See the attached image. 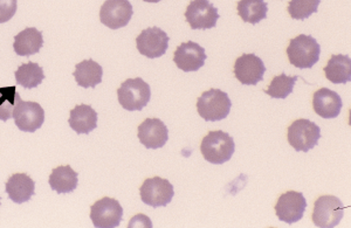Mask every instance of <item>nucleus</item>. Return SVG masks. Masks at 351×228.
<instances>
[{
    "label": "nucleus",
    "instance_id": "0eeeda50",
    "mask_svg": "<svg viewBox=\"0 0 351 228\" xmlns=\"http://www.w3.org/2000/svg\"><path fill=\"white\" fill-rule=\"evenodd\" d=\"M141 199L152 207L168 206L175 196V190L168 179L154 177L144 180L140 188Z\"/></svg>",
    "mask_w": 351,
    "mask_h": 228
},
{
    "label": "nucleus",
    "instance_id": "aec40b11",
    "mask_svg": "<svg viewBox=\"0 0 351 228\" xmlns=\"http://www.w3.org/2000/svg\"><path fill=\"white\" fill-rule=\"evenodd\" d=\"M44 46L43 32L36 28H25L19 34L14 36L13 49L16 55L31 56L40 52L41 47Z\"/></svg>",
    "mask_w": 351,
    "mask_h": 228
},
{
    "label": "nucleus",
    "instance_id": "2eb2a0df",
    "mask_svg": "<svg viewBox=\"0 0 351 228\" xmlns=\"http://www.w3.org/2000/svg\"><path fill=\"white\" fill-rule=\"evenodd\" d=\"M206 53L200 45L193 41L180 44L173 54V62L183 72H197L206 61Z\"/></svg>",
    "mask_w": 351,
    "mask_h": 228
},
{
    "label": "nucleus",
    "instance_id": "f257e3e1",
    "mask_svg": "<svg viewBox=\"0 0 351 228\" xmlns=\"http://www.w3.org/2000/svg\"><path fill=\"white\" fill-rule=\"evenodd\" d=\"M200 151L208 163L215 165L225 164L231 160L236 151L234 140L228 132L217 130L210 131L204 137Z\"/></svg>",
    "mask_w": 351,
    "mask_h": 228
},
{
    "label": "nucleus",
    "instance_id": "dca6fc26",
    "mask_svg": "<svg viewBox=\"0 0 351 228\" xmlns=\"http://www.w3.org/2000/svg\"><path fill=\"white\" fill-rule=\"evenodd\" d=\"M138 140L147 149L163 148L169 140L168 127L160 118H147L138 127Z\"/></svg>",
    "mask_w": 351,
    "mask_h": 228
},
{
    "label": "nucleus",
    "instance_id": "9b49d317",
    "mask_svg": "<svg viewBox=\"0 0 351 228\" xmlns=\"http://www.w3.org/2000/svg\"><path fill=\"white\" fill-rule=\"evenodd\" d=\"M13 118L21 131L36 132L45 122V110L40 104L19 100L13 110Z\"/></svg>",
    "mask_w": 351,
    "mask_h": 228
},
{
    "label": "nucleus",
    "instance_id": "1a4fd4ad",
    "mask_svg": "<svg viewBox=\"0 0 351 228\" xmlns=\"http://www.w3.org/2000/svg\"><path fill=\"white\" fill-rule=\"evenodd\" d=\"M307 201L304 193L288 191L279 197L276 205V214L280 221L293 225L304 218Z\"/></svg>",
    "mask_w": 351,
    "mask_h": 228
},
{
    "label": "nucleus",
    "instance_id": "393cba45",
    "mask_svg": "<svg viewBox=\"0 0 351 228\" xmlns=\"http://www.w3.org/2000/svg\"><path fill=\"white\" fill-rule=\"evenodd\" d=\"M14 75L16 84H21L25 89L36 88L45 79L44 69L34 62L21 64Z\"/></svg>",
    "mask_w": 351,
    "mask_h": 228
},
{
    "label": "nucleus",
    "instance_id": "f03ea898",
    "mask_svg": "<svg viewBox=\"0 0 351 228\" xmlns=\"http://www.w3.org/2000/svg\"><path fill=\"white\" fill-rule=\"evenodd\" d=\"M321 55V46L311 36L300 34L291 39L287 49L288 60L296 68L307 69L315 66Z\"/></svg>",
    "mask_w": 351,
    "mask_h": 228
},
{
    "label": "nucleus",
    "instance_id": "b1692460",
    "mask_svg": "<svg viewBox=\"0 0 351 228\" xmlns=\"http://www.w3.org/2000/svg\"><path fill=\"white\" fill-rule=\"evenodd\" d=\"M237 10L240 18L252 25L259 24L267 18L268 5L263 0H239Z\"/></svg>",
    "mask_w": 351,
    "mask_h": 228
},
{
    "label": "nucleus",
    "instance_id": "a211bd4d",
    "mask_svg": "<svg viewBox=\"0 0 351 228\" xmlns=\"http://www.w3.org/2000/svg\"><path fill=\"white\" fill-rule=\"evenodd\" d=\"M5 190L13 203L24 204L36 194V183L26 173H16L8 178Z\"/></svg>",
    "mask_w": 351,
    "mask_h": 228
},
{
    "label": "nucleus",
    "instance_id": "bb28decb",
    "mask_svg": "<svg viewBox=\"0 0 351 228\" xmlns=\"http://www.w3.org/2000/svg\"><path fill=\"white\" fill-rule=\"evenodd\" d=\"M21 100L14 86L0 88V121L6 122L13 117V110L16 102Z\"/></svg>",
    "mask_w": 351,
    "mask_h": 228
},
{
    "label": "nucleus",
    "instance_id": "f3484780",
    "mask_svg": "<svg viewBox=\"0 0 351 228\" xmlns=\"http://www.w3.org/2000/svg\"><path fill=\"white\" fill-rule=\"evenodd\" d=\"M343 102L337 92L328 88H321L314 92L313 108L314 112L324 120H331L339 116Z\"/></svg>",
    "mask_w": 351,
    "mask_h": 228
},
{
    "label": "nucleus",
    "instance_id": "ddd939ff",
    "mask_svg": "<svg viewBox=\"0 0 351 228\" xmlns=\"http://www.w3.org/2000/svg\"><path fill=\"white\" fill-rule=\"evenodd\" d=\"M134 14L129 0H106L100 10V21L112 29L125 27Z\"/></svg>",
    "mask_w": 351,
    "mask_h": 228
},
{
    "label": "nucleus",
    "instance_id": "4468645a",
    "mask_svg": "<svg viewBox=\"0 0 351 228\" xmlns=\"http://www.w3.org/2000/svg\"><path fill=\"white\" fill-rule=\"evenodd\" d=\"M266 66L256 54H243L237 59L234 64V76L240 84L256 86L263 80Z\"/></svg>",
    "mask_w": 351,
    "mask_h": 228
},
{
    "label": "nucleus",
    "instance_id": "cd10ccee",
    "mask_svg": "<svg viewBox=\"0 0 351 228\" xmlns=\"http://www.w3.org/2000/svg\"><path fill=\"white\" fill-rule=\"evenodd\" d=\"M321 0H291L288 13L295 21H304L319 11Z\"/></svg>",
    "mask_w": 351,
    "mask_h": 228
},
{
    "label": "nucleus",
    "instance_id": "a878e982",
    "mask_svg": "<svg viewBox=\"0 0 351 228\" xmlns=\"http://www.w3.org/2000/svg\"><path fill=\"white\" fill-rule=\"evenodd\" d=\"M298 79H299V76H288L286 74L276 76V77H273L267 90H265V94H267L273 99L285 100L294 90V86H295Z\"/></svg>",
    "mask_w": 351,
    "mask_h": 228
},
{
    "label": "nucleus",
    "instance_id": "c85d7f7f",
    "mask_svg": "<svg viewBox=\"0 0 351 228\" xmlns=\"http://www.w3.org/2000/svg\"><path fill=\"white\" fill-rule=\"evenodd\" d=\"M16 0H0V24L11 21L16 13Z\"/></svg>",
    "mask_w": 351,
    "mask_h": 228
},
{
    "label": "nucleus",
    "instance_id": "412c9836",
    "mask_svg": "<svg viewBox=\"0 0 351 228\" xmlns=\"http://www.w3.org/2000/svg\"><path fill=\"white\" fill-rule=\"evenodd\" d=\"M77 177V173H75L69 165H64L53 168L48 183L53 191H56L59 194L72 193L73 191H75L79 184Z\"/></svg>",
    "mask_w": 351,
    "mask_h": 228
},
{
    "label": "nucleus",
    "instance_id": "39448f33",
    "mask_svg": "<svg viewBox=\"0 0 351 228\" xmlns=\"http://www.w3.org/2000/svg\"><path fill=\"white\" fill-rule=\"evenodd\" d=\"M288 143L295 151L308 152L315 148L321 138V129L311 121L300 118L288 128Z\"/></svg>",
    "mask_w": 351,
    "mask_h": 228
},
{
    "label": "nucleus",
    "instance_id": "423d86ee",
    "mask_svg": "<svg viewBox=\"0 0 351 228\" xmlns=\"http://www.w3.org/2000/svg\"><path fill=\"white\" fill-rule=\"evenodd\" d=\"M344 210L343 203L337 197H319L314 204L311 219L316 227L334 228L342 220Z\"/></svg>",
    "mask_w": 351,
    "mask_h": 228
},
{
    "label": "nucleus",
    "instance_id": "6e6552de",
    "mask_svg": "<svg viewBox=\"0 0 351 228\" xmlns=\"http://www.w3.org/2000/svg\"><path fill=\"white\" fill-rule=\"evenodd\" d=\"M122 218L123 208L119 201L109 197H104L90 207V219L96 228L119 227Z\"/></svg>",
    "mask_w": 351,
    "mask_h": 228
},
{
    "label": "nucleus",
    "instance_id": "c756f323",
    "mask_svg": "<svg viewBox=\"0 0 351 228\" xmlns=\"http://www.w3.org/2000/svg\"><path fill=\"white\" fill-rule=\"evenodd\" d=\"M143 1H147V3H152V4H156V3H160L162 0H143Z\"/></svg>",
    "mask_w": 351,
    "mask_h": 228
},
{
    "label": "nucleus",
    "instance_id": "4be33fe9",
    "mask_svg": "<svg viewBox=\"0 0 351 228\" xmlns=\"http://www.w3.org/2000/svg\"><path fill=\"white\" fill-rule=\"evenodd\" d=\"M324 74L328 80L334 84H347L351 81L350 56L332 55L324 67Z\"/></svg>",
    "mask_w": 351,
    "mask_h": 228
},
{
    "label": "nucleus",
    "instance_id": "20e7f679",
    "mask_svg": "<svg viewBox=\"0 0 351 228\" xmlns=\"http://www.w3.org/2000/svg\"><path fill=\"white\" fill-rule=\"evenodd\" d=\"M117 97L122 108L128 112H141L152 99V89L141 77L129 79L117 89Z\"/></svg>",
    "mask_w": 351,
    "mask_h": 228
},
{
    "label": "nucleus",
    "instance_id": "9d476101",
    "mask_svg": "<svg viewBox=\"0 0 351 228\" xmlns=\"http://www.w3.org/2000/svg\"><path fill=\"white\" fill-rule=\"evenodd\" d=\"M168 34L158 27L147 28L136 38V46L142 55L149 59L163 56L169 47Z\"/></svg>",
    "mask_w": 351,
    "mask_h": 228
},
{
    "label": "nucleus",
    "instance_id": "6ab92c4d",
    "mask_svg": "<svg viewBox=\"0 0 351 228\" xmlns=\"http://www.w3.org/2000/svg\"><path fill=\"white\" fill-rule=\"evenodd\" d=\"M68 123L76 134L88 135L97 128V112L93 109L92 105L79 104L71 110Z\"/></svg>",
    "mask_w": 351,
    "mask_h": 228
},
{
    "label": "nucleus",
    "instance_id": "7ed1b4c3",
    "mask_svg": "<svg viewBox=\"0 0 351 228\" xmlns=\"http://www.w3.org/2000/svg\"><path fill=\"white\" fill-rule=\"evenodd\" d=\"M232 102L226 92L220 89H210L203 92L197 101L199 116L206 122H219L228 116Z\"/></svg>",
    "mask_w": 351,
    "mask_h": 228
},
{
    "label": "nucleus",
    "instance_id": "5701e85b",
    "mask_svg": "<svg viewBox=\"0 0 351 228\" xmlns=\"http://www.w3.org/2000/svg\"><path fill=\"white\" fill-rule=\"evenodd\" d=\"M73 75L75 77L76 84L82 88H95L97 84L102 82L104 69L97 62L89 59L76 64Z\"/></svg>",
    "mask_w": 351,
    "mask_h": 228
},
{
    "label": "nucleus",
    "instance_id": "f8f14e48",
    "mask_svg": "<svg viewBox=\"0 0 351 228\" xmlns=\"http://www.w3.org/2000/svg\"><path fill=\"white\" fill-rule=\"evenodd\" d=\"M185 18L192 29H210L216 27L220 16L208 0H192L185 11Z\"/></svg>",
    "mask_w": 351,
    "mask_h": 228
}]
</instances>
